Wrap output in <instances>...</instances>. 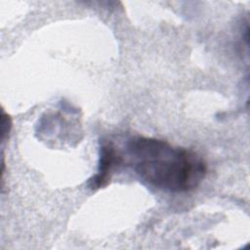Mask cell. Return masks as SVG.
<instances>
[{"instance_id":"cell-1","label":"cell","mask_w":250,"mask_h":250,"mask_svg":"<svg viewBox=\"0 0 250 250\" xmlns=\"http://www.w3.org/2000/svg\"><path fill=\"white\" fill-rule=\"evenodd\" d=\"M135 173L148 185L170 192H188L203 181L207 166L196 152L163 140L135 137L127 143Z\"/></svg>"},{"instance_id":"cell-2","label":"cell","mask_w":250,"mask_h":250,"mask_svg":"<svg viewBox=\"0 0 250 250\" xmlns=\"http://www.w3.org/2000/svg\"><path fill=\"white\" fill-rule=\"evenodd\" d=\"M121 161L122 159L120 155L116 152L114 146L110 143L103 144L100 148L98 172L89 180V188L92 189H98L106 186L110 180L113 168Z\"/></svg>"}]
</instances>
